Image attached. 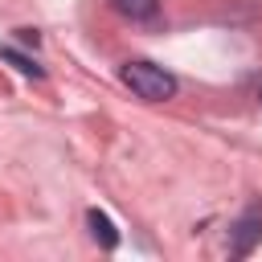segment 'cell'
Returning a JSON list of instances; mask_svg holds the SVG:
<instances>
[{"mask_svg":"<svg viewBox=\"0 0 262 262\" xmlns=\"http://www.w3.org/2000/svg\"><path fill=\"white\" fill-rule=\"evenodd\" d=\"M119 78H123V86H127L135 98H143V102H168V98L176 94V78H172L164 66H156V61H123V66H119Z\"/></svg>","mask_w":262,"mask_h":262,"instance_id":"obj_1","label":"cell"},{"mask_svg":"<svg viewBox=\"0 0 262 262\" xmlns=\"http://www.w3.org/2000/svg\"><path fill=\"white\" fill-rule=\"evenodd\" d=\"M258 242H262V201L246 205V213L229 225V254L233 258H246Z\"/></svg>","mask_w":262,"mask_h":262,"instance_id":"obj_2","label":"cell"},{"mask_svg":"<svg viewBox=\"0 0 262 262\" xmlns=\"http://www.w3.org/2000/svg\"><path fill=\"white\" fill-rule=\"evenodd\" d=\"M86 225H90V237H94L102 250H115V246H119V229H115V221H111L102 209H90V213H86Z\"/></svg>","mask_w":262,"mask_h":262,"instance_id":"obj_3","label":"cell"},{"mask_svg":"<svg viewBox=\"0 0 262 262\" xmlns=\"http://www.w3.org/2000/svg\"><path fill=\"white\" fill-rule=\"evenodd\" d=\"M111 8L127 20H135V25H147V20L160 16V0H111Z\"/></svg>","mask_w":262,"mask_h":262,"instance_id":"obj_4","label":"cell"},{"mask_svg":"<svg viewBox=\"0 0 262 262\" xmlns=\"http://www.w3.org/2000/svg\"><path fill=\"white\" fill-rule=\"evenodd\" d=\"M0 61H8L12 70H20L25 78H45V66H41L37 57H29V53L12 49V45H4V49H0Z\"/></svg>","mask_w":262,"mask_h":262,"instance_id":"obj_5","label":"cell"},{"mask_svg":"<svg viewBox=\"0 0 262 262\" xmlns=\"http://www.w3.org/2000/svg\"><path fill=\"white\" fill-rule=\"evenodd\" d=\"M16 41H20V45H33V49H37V41H41V37H37V29H16Z\"/></svg>","mask_w":262,"mask_h":262,"instance_id":"obj_6","label":"cell"},{"mask_svg":"<svg viewBox=\"0 0 262 262\" xmlns=\"http://www.w3.org/2000/svg\"><path fill=\"white\" fill-rule=\"evenodd\" d=\"M258 98H262V90H258Z\"/></svg>","mask_w":262,"mask_h":262,"instance_id":"obj_7","label":"cell"}]
</instances>
